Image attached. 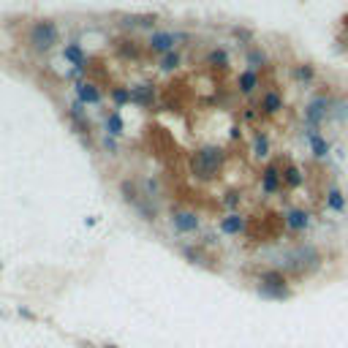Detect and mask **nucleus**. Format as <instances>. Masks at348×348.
<instances>
[{"mask_svg":"<svg viewBox=\"0 0 348 348\" xmlns=\"http://www.w3.org/2000/svg\"><path fill=\"white\" fill-rule=\"evenodd\" d=\"M220 166H223V150L220 147H201L191 158V171L199 180H212Z\"/></svg>","mask_w":348,"mask_h":348,"instance_id":"nucleus-1","label":"nucleus"},{"mask_svg":"<svg viewBox=\"0 0 348 348\" xmlns=\"http://www.w3.org/2000/svg\"><path fill=\"white\" fill-rule=\"evenodd\" d=\"M27 41H30V46H33L36 52H49L52 46L60 41L57 25H54V22H49V19L36 22V25L30 27V33H27Z\"/></svg>","mask_w":348,"mask_h":348,"instance_id":"nucleus-2","label":"nucleus"},{"mask_svg":"<svg viewBox=\"0 0 348 348\" xmlns=\"http://www.w3.org/2000/svg\"><path fill=\"white\" fill-rule=\"evenodd\" d=\"M332 101H335V98H329L327 93H315V96L307 101V106H305V125L310 131H318L321 123L329 117Z\"/></svg>","mask_w":348,"mask_h":348,"instance_id":"nucleus-3","label":"nucleus"},{"mask_svg":"<svg viewBox=\"0 0 348 348\" xmlns=\"http://www.w3.org/2000/svg\"><path fill=\"white\" fill-rule=\"evenodd\" d=\"M321 261V253L313 248V245H302L297 248L294 253H288L286 258V270H294V272H307V270H315Z\"/></svg>","mask_w":348,"mask_h":348,"instance_id":"nucleus-4","label":"nucleus"},{"mask_svg":"<svg viewBox=\"0 0 348 348\" xmlns=\"http://www.w3.org/2000/svg\"><path fill=\"white\" fill-rule=\"evenodd\" d=\"M258 294L267 297V299H288L291 291H288V283L280 272H264L261 275V286H258Z\"/></svg>","mask_w":348,"mask_h":348,"instance_id":"nucleus-5","label":"nucleus"},{"mask_svg":"<svg viewBox=\"0 0 348 348\" xmlns=\"http://www.w3.org/2000/svg\"><path fill=\"white\" fill-rule=\"evenodd\" d=\"M183 38H188V36H183V33H169V30H166V33H153V36H150V49L169 54V52H174V44L183 41Z\"/></svg>","mask_w":348,"mask_h":348,"instance_id":"nucleus-6","label":"nucleus"},{"mask_svg":"<svg viewBox=\"0 0 348 348\" xmlns=\"http://www.w3.org/2000/svg\"><path fill=\"white\" fill-rule=\"evenodd\" d=\"M280 183H283V171L278 166H267L264 174H261V191L267 196H272V193L280 191Z\"/></svg>","mask_w":348,"mask_h":348,"instance_id":"nucleus-7","label":"nucleus"},{"mask_svg":"<svg viewBox=\"0 0 348 348\" xmlns=\"http://www.w3.org/2000/svg\"><path fill=\"white\" fill-rule=\"evenodd\" d=\"M305 136H307V141H310V153H313V158H315V161H324V158L329 155L332 144L321 136V131H310V128H307Z\"/></svg>","mask_w":348,"mask_h":348,"instance_id":"nucleus-8","label":"nucleus"},{"mask_svg":"<svg viewBox=\"0 0 348 348\" xmlns=\"http://www.w3.org/2000/svg\"><path fill=\"white\" fill-rule=\"evenodd\" d=\"M310 223H313V218H310V212H307V210L291 207V210L286 212V226L291 228V231H305Z\"/></svg>","mask_w":348,"mask_h":348,"instance_id":"nucleus-9","label":"nucleus"},{"mask_svg":"<svg viewBox=\"0 0 348 348\" xmlns=\"http://www.w3.org/2000/svg\"><path fill=\"white\" fill-rule=\"evenodd\" d=\"M153 101H155V87L153 84H136V87H131V104L150 106Z\"/></svg>","mask_w":348,"mask_h":348,"instance_id":"nucleus-10","label":"nucleus"},{"mask_svg":"<svg viewBox=\"0 0 348 348\" xmlns=\"http://www.w3.org/2000/svg\"><path fill=\"white\" fill-rule=\"evenodd\" d=\"M283 109V96L278 90H267L264 98H261V112L264 114H278Z\"/></svg>","mask_w":348,"mask_h":348,"instance_id":"nucleus-11","label":"nucleus"},{"mask_svg":"<svg viewBox=\"0 0 348 348\" xmlns=\"http://www.w3.org/2000/svg\"><path fill=\"white\" fill-rule=\"evenodd\" d=\"M171 223L177 231H196V228H199V218H196L193 212H174Z\"/></svg>","mask_w":348,"mask_h":348,"instance_id":"nucleus-12","label":"nucleus"},{"mask_svg":"<svg viewBox=\"0 0 348 348\" xmlns=\"http://www.w3.org/2000/svg\"><path fill=\"white\" fill-rule=\"evenodd\" d=\"M237 87H240V93L242 96H250V93H256V87H258V71H242L240 79H237Z\"/></svg>","mask_w":348,"mask_h":348,"instance_id":"nucleus-13","label":"nucleus"},{"mask_svg":"<svg viewBox=\"0 0 348 348\" xmlns=\"http://www.w3.org/2000/svg\"><path fill=\"white\" fill-rule=\"evenodd\" d=\"M76 96H79V104H98L101 101V93L93 82H79L76 84Z\"/></svg>","mask_w":348,"mask_h":348,"instance_id":"nucleus-14","label":"nucleus"},{"mask_svg":"<svg viewBox=\"0 0 348 348\" xmlns=\"http://www.w3.org/2000/svg\"><path fill=\"white\" fill-rule=\"evenodd\" d=\"M327 120L332 123H337V125H343L348 120V101L345 98H335L332 101V109H329V117Z\"/></svg>","mask_w":348,"mask_h":348,"instance_id":"nucleus-15","label":"nucleus"},{"mask_svg":"<svg viewBox=\"0 0 348 348\" xmlns=\"http://www.w3.org/2000/svg\"><path fill=\"white\" fill-rule=\"evenodd\" d=\"M242 228H245V218L237 215V212H231V215H226L220 220V231L223 234H240Z\"/></svg>","mask_w":348,"mask_h":348,"instance_id":"nucleus-16","label":"nucleus"},{"mask_svg":"<svg viewBox=\"0 0 348 348\" xmlns=\"http://www.w3.org/2000/svg\"><path fill=\"white\" fill-rule=\"evenodd\" d=\"M283 183H286L288 188H302V183H305V174H302V169L299 166H286L283 169Z\"/></svg>","mask_w":348,"mask_h":348,"instance_id":"nucleus-17","label":"nucleus"},{"mask_svg":"<svg viewBox=\"0 0 348 348\" xmlns=\"http://www.w3.org/2000/svg\"><path fill=\"white\" fill-rule=\"evenodd\" d=\"M327 207H329L332 212H343V210H345V193L340 191V188L332 185L329 191H327Z\"/></svg>","mask_w":348,"mask_h":348,"instance_id":"nucleus-18","label":"nucleus"},{"mask_svg":"<svg viewBox=\"0 0 348 348\" xmlns=\"http://www.w3.org/2000/svg\"><path fill=\"white\" fill-rule=\"evenodd\" d=\"M294 79L302 84H310L315 82V66H310V63H302V66H294Z\"/></svg>","mask_w":348,"mask_h":348,"instance_id":"nucleus-19","label":"nucleus"},{"mask_svg":"<svg viewBox=\"0 0 348 348\" xmlns=\"http://www.w3.org/2000/svg\"><path fill=\"white\" fill-rule=\"evenodd\" d=\"M63 57L71 60L76 68H82V66H84V52H82V46H79V44H68L66 49H63Z\"/></svg>","mask_w":348,"mask_h":348,"instance_id":"nucleus-20","label":"nucleus"},{"mask_svg":"<svg viewBox=\"0 0 348 348\" xmlns=\"http://www.w3.org/2000/svg\"><path fill=\"white\" fill-rule=\"evenodd\" d=\"M253 153H256V158L270 155V136H267V133H256V139H253Z\"/></svg>","mask_w":348,"mask_h":348,"instance_id":"nucleus-21","label":"nucleus"},{"mask_svg":"<svg viewBox=\"0 0 348 348\" xmlns=\"http://www.w3.org/2000/svg\"><path fill=\"white\" fill-rule=\"evenodd\" d=\"M207 63L212 68H228V52L226 49H212L207 54Z\"/></svg>","mask_w":348,"mask_h":348,"instance_id":"nucleus-22","label":"nucleus"},{"mask_svg":"<svg viewBox=\"0 0 348 348\" xmlns=\"http://www.w3.org/2000/svg\"><path fill=\"white\" fill-rule=\"evenodd\" d=\"M106 131H109V136H120L123 133V117L120 112H112L106 117Z\"/></svg>","mask_w":348,"mask_h":348,"instance_id":"nucleus-23","label":"nucleus"},{"mask_svg":"<svg viewBox=\"0 0 348 348\" xmlns=\"http://www.w3.org/2000/svg\"><path fill=\"white\" fill-rule=\"evenodd\" d=\"M155 17H123V27H153Z\"/></svg>","mask_w":348,"mask_h":348,"instance_id":"nucleus-24","label":"nucleus"},{"mask_svg":"<svg viewBox=\"0 0 348 348\" xmlns=\"http://www.w3.org/2000/svg\"><path fill=\"white\" fill-rule=\"evenodd\" d=\"M248 66L256 71V68H264L267 66V54L261 52V49H250L248 52Z\"/></svg>","mask_w":348,"mask_h":348,"instance_id":"nucleus-25","label":"nucleus"},{"mask_svg":"<svg viewBox=\"0 0 348 348\" xmlns=\"http://www.w3.org/2000/svg\"><path fill=\"white\" fill-rule=\"evenodd\" d=\"M177 66H180V54H177V52L163 54V60H161V68H163V71H174Z\"/></svg>","mask_w":348,"mask_h":348,"instance_id":"nucleus-26","label":"nucleus"},{"mask_svg":"<svg viewBox=\"0 0 348 348\" xmlns=\"http://www.w3.org/2000/svg\"><path fill=\"white\" fill-rule=\"evenodd\" d=\"M112 98H114L117 106H123V104H128V101H131V90H125V87H114Z\"/></svg>","mask_w":348,"mask_h":348,"instance_id":"nucleus-27","label":"nucleus"},{"mask_svg":"<svg viewBox=\"0 0 348 348\" xmlns=\"http://www.w3.org/2000/svg\"><path fill=\"white\" fill-rule=\"evenodd\" d=\"M237 201H240V193H228V196H226V204H228V207H234Z\"/></svg>","mask_w":348,"mask_h":348,"instance_id":"nucleus-28","label":"nucleus"},{"mask_svg":"<svg viewBox=\"0 0 348 348\" xmlns=\"http://www.w3.org/2000/svg\"><path fill=\"white\" fill-rule=\"evenodd\" d=\"M104 144H106V150H114V141L109 139V133H106V139H104Z\"/></svg>","mask_w":348,"mask_h":348,"instance_id":"nucleus-29","label":"nucleus"}]
</instances>
